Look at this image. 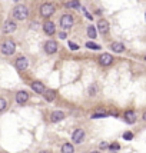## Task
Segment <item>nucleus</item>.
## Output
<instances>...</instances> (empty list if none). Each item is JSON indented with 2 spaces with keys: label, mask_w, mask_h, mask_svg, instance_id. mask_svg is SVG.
Masks as SVG:
<instances>
[{
  "label": "nucleus",
  "mask_w": 146,
  "mask_h": 153,
  "mask_svg": "<svg viewBox=\"0 0 146 153\" xmlns=\"http://www.w3.org/2000/svg\"><path fill=\"white\" fill-rule=\"evenodd\" d=\"M142 119H143V120L146 122V112H145V113H143V116H142Z\"/></svg>",
  "instance_id": "29"
},
{
  "label": "nucleus",
  "mask_w": 146,
  "mask_h": 153,
  "mask_svg": "<svg viewBox=\"0 0 146 153\" xmlns=\"http://www.w3.org/2000/svg\"><path fill=\"white\" fill-rule=\"evenodd\" d=\"M92 153H99V152H92Z\"/></svg>",
  "instance_id": "31"
},
{
  "label": "nucleus",
  "mask_w": 146,
  "mask_h": 153,
  "mask_svg": "<svg viewBox=\"0 0 146 153\" xmlns=\"http://www.w3.org/2000/svg\"><path fill=\"white\" fill-rule=\"evenodd\" d=\"M69 47H70L72 50H79V46L76 43H73V42H69Z\"/></svg>",
  "instance_id": "26"
},
{
  "label": "nucleus",
  "mask_w": 146,
  "mask_h": 153,
  "mask_svg": "<svg viewBox=\"0 0 146 153\" xmlns=\"http://www.w3.org/2000/svg\"><path fill=\"white\" fill-rule=\"evenodd\" d=\"M109 147H110L112 152H115V150H119V149H120V144H119V143H112Z\"/></svg>",
  "instance_id": "23"
},
{
  "label": "nucleus",
  "mask_w": 146,
  "mask_h": 153,
  "mask_svg": "<svg viewBox=\"0 0 146 153\" xmlns=\"http://www.w3.org/2000/svg\"><path fill=\"white\" fill-rule=\"evenodd\" d=\"M106 115L105 113H93L92 115V119H100V117H105Z\"/></svg>",
  "instance_id": "25"
},
{
  "label": "nucleus",
  "mask_w": 146,
  "mask_h": 153,
  "mask_svg": "<svg viewBox=\"0 0 146 153\" xmlns=\"http://www.w3.org/2000/svg\"><path fill=\"white\" fill-rule=\"evenodd\" d=\"M98 30H99L102 34H106V33L109 32V23L106 22L105 19H100V20L98 22Z\"/></svg>",
  "instance_id": "12"
},
{
  "label": "nucleus",
  "mask_w": 146,
  "mask_h": 153,
  "mask_svg": "<svg viewBox=\"0 0 146 153\" xmlns=\"http://www.w3.org/2000/svg\"><path fill=\"white\" fill-rule=\"evenodd\" d=\"M43 97L47 100V102H53L55 97H56V92L55 90H45V93H43Z\"/></svg>",
  "instance_id": "16"
},
{
  "label": "nucleus",
  "mask_w": 146,
  "mask_h": 153,
  "mask_svg": "<svg viewBox=\"0 0 146 153\" xmlns=\"http://www.w3.org/2000/svg\"><path fill=\"white\" fill-rule=\"evenodd\" d=\"M125 120L127 122V123H135V112H132V110H127L126 113H125Z\"/></svg>",
  "instance_id": "17"
},
{
  "label": "nucleus",
  "mask_w": 146,
  "mask_h": 153,
  "mask_svg": "<svg viewBox=\"0 0 146 153\" xmlns=\"http://www.w3.org/2000/svg\"><path fill=\"white\" fill-rule=\"evenodd\" d=\"M39 153H50V152H47V150H43V152H39Z\"/></svg>",
  "instance_id": "30"
},
{
  "label": "nucleus",
  "mask_w": 146,
  "mask_h": 153,
  "mask_svg": "<svg viewBox=\"0 0 146 153\" xmlns=\"http://www.w3.org/2000/svg\"><path fill=\"white\" fill-rule=\"evenodd\" d=\"M66 7L68 9H78V7H80V4H79L78 0H72V1H68L66 3Z\"/></svg>",
  "instance_id": "19"
},
{
  "label": "nucleus",
  "mask_w": 146,
  "mask_h": 153,
  "mask_svg": "<svg viewBox=\"0 0 146 153\" xmlns=\"http://www.w3.org/2000/svg\"><path fill=\"white\" fill-rule=\"evenodd\" d=\"M32 89H33L36 93H45V85L42 82H33L32 83Z\"/></svg>",
  "instance_id": "14"
},
{
  "label": "nucleus",
  "mask_w": 146,
  "mask_h": 153,
  "mask_svg": "<svg viewBox=\"0 0 146 153\" xmlns=\"http://www.w3.org/2000/svg\"><path fill=\"white\" fill-rule=\"evenodd\" d=\"M11 16L14 20H26L29 17V9L24 4H17L11 11Z\"/></svg>",
  "instance_id": "1"
},
{
  "label": "nucleus",
  "mask_w": 146,
  "mask_h": 153,
  "mask_svg": "<svg viewBox=\"0 0 146 153\" xmlns=\"http://www.w3.org/2000/svg\"><path fill=\"white\" fill-rule=\"evenodd\" d=\"M43 32L46 34H49V36H52V34H55V32H56V27H55V24L52 22H46L43 24Z\"/></svg>",
  "instance_id": "13"
},
{
  "label": "nucleus",
  "mask_w": 146,
  "mask_h": 153,
  "mask_svg": "<svg viewBox=\"0 0 146 153\" xmlns=\"http://www.w3.org/2000/svg\"><path fill=\"white\" fill-rule=\"evenodd\" d=\"M6 107H7L6 99H4V97H1V99H0V112H4V110H6Z\"/></svg>",
  "instance_id": "22"
},
{
  "label": "nucleus",
  "mask_w": 146,
  "mask_h": 153,
  "mask_svg": "<svg viewBox=\"0 0 146 153\" xmlns=\"http://www.w3.org/2000/svg\"><path fill=\"white\" fill-rule=\"evenodd\" d=\"M85 139V130L83 129H76L72 134V140L73 143H82Z\"/></svg>",
  "instance_id": "6"
},
{
  "label": "nucleus",
  "mask_w": 146,
  "mask_h": 153,
  "mask_svg": "<svg viewBox=\"0 0 146 153\" xmlns=\"http://www.w3.org/2000/svg\"><path fill=\"white\" fill-rule=\"evenodd\" d=\"M110 49H112L115 53H122L125 50V46L123 43H119V42H115V43L110 44Z\"/></svg>",
  "instance_id": "15"
},
{
  "label": "nucleus",
  "mask_w": 146,
  "mask_h": 153,
  "mask_svg": "<svg viewBox=\"0 0 146 153\" xmlns=\"http://www.w3.org/2000/svg\"><path fill=\"white\" fill-rule=\"evenodd\" d=\"M14 52H16V44H14L13 40L7 39V40H4V42L1 43V53H3V55L10 56V55H13Z\"/></svg>",
  "instance_id": "2"
},
{
  "label": "nucleus",
  "mask_w": 146,
  "mask_h": 153,
  "mask_svg": "<svg viewBox=\"0 0 146 153\" xmlns=\"http://www.w3.org/2000/svg\"><path fill=\"white\" fill-rule=\"evenodd\" d=\"M60 26H62V29H65V30L70 29V27L73 26V17H72V14H63V16L60 17Z\"/></svg>",
  "instance_id": "4"
},
{
  "label": "nucleus",
  "mask_w": 146,
  "mask_h": 153,
  "mask_svg": "<svg viewBox=\"0 0 146 153\" xmlns=\"http://www.w3.org/2000/svg\"><path fill=\"white\" fill-rule=\"evenodd\" d=\"M145 20H146V13H145Z\"/></svg>",
  "instance_id": "32"
},
{
  "label": "nucleus",
  "mask_w": 146,
  "mask_h": 153,
  "mask_svg": "<svg viewBox=\"0 0 146 153\" xmlns=\"http://www.w3.org/2000/svg\"><path fill=\"white\" fill-rule=\"evenodd\" d=\"M86 47H88V49H92V50H99V49H100L99 44L93 43V42H88V43H86Z\"/></svg>",
  "instance_id": "21"
},
{
  "label": "nucleus",
  "mask_w": 146,
  "mask_h": 153,
  "mask_svg": "<svg viewBox=\"0 0 146 153\" xmlns=\"http://www.w3.org/2000/svg\"><path fill=\"white\" fill-rule=\"evenodd\" d=\"M16 30V23L13 22V20H6L4 24H3V33H6V34H10Z\"/></svg>",
  "instance_id": "7"
},
{
  "label": "nucleus",
  "mask_w": 146,
  "mask_h": 153,
  "mask_svg": "<svg viewBox=\"0 0 146 153\" xmlns=\"http://www.w3.org/2000/svg\"><path fill=\"white\" fill-rule=\"evenodd\" d=\"M62 153H75V147L72 143H65L62 146Z\"/></svg>",
  "instance_id": "18"
},
{
  "label": "nucleus",
  "mask_w": 146,
  "mask_h": 153,
  "mask_svg": "<svg viewBox=\"0 0 146 153\" xmlns=\"http://www.w3.org/2000/svg\"><path fill=\"white\" fill-rule=\"evenodd\" d=\"M57 49H59V46L55 40H49V42H46L45 43V52L47 55H53V53H56Z\"/></svg>",
  "instance_id": "5"
},
{
  "label": "nucleus",
  "mask_w": 146,
  "mask_h": 153,
  "mask_svg": "<svg viewBox=\"0 0 146 153\" xmlns=\"http://www.w3.org/2000/svg\"><path fill=\"white\" fill-rule=\"evenodd\" d=\"M145 60H146V56H145Z\"/></svg>",
  "instance_id": "33"
},
{
  "label": "nucleus",
  "mask_w": 146,
  "mask_h": 153,
  "mask_svg": "<svg viewBox=\"0 0 146 153\" xmlns=\"http://www.w3.org/2000/svg\"><path fill=\"white\" fill-rule=\"evenodd\" d=\"M88 36H89L90 39H95L96 37V29H95V26H89L88 27Z\"/></svg>",
  "instance_id": "20"
},
{
  "label": "nucleus",
  "mask_w": 146,
  "mask_h": 153,
  "mask_svg": "<svg viewBox=\"0 0 146 153\" xmlns=\"http://www.w3.org/2000/svg\"><path fill=\"white\" fill-rule=\"evenodd\" d=\"M123 137L126 140H130V139H133V133H132V132H126L123 134Z\"/></svg>",
  "instance_id": "24"
},
{
  "label": "nucleus",
  "mask_w": 146,
  "mask_h": 153,
  "mask_svg": "<svg viewBox=\"0 0 146 153\" xmlns=\"http://www.w3.org/2000/svg\"><path fill=\"white\" fill-rule=\"evenodd\" d=\"M27 100H29V93H27V92H24V90L17 92V95H16V102H17L19 105H24Z\"/></svg>",
  "instance_id": "10"
},
{
  "label": "nucleus",
  "mask_w": 146,
  "mask_h": 153,
  "mask_svg": "<svg viewBox=\"0 0 146 153\" xmlns=\"http://www.w3.org/2000/svg\"><path fill=\"white\" fill-rule=\"evenodd\" d=\"M59 37H60V39H63V40H65V39H66V33H59Z\"/></svg>",
  "instance_id": "28"
},
{
  "label": "nucleus",
  "mask_w": 146,
  "mask_h": 153,
  "mask_svg": "<svg viewBox=\"0 0 146 153\" xmlns=\"http://www.w3.org/2000/svg\"><path fill=\"white\" fill-rule=\"evenodd\" d=\"M66 117V115L63 113V112H60V110H56V112H53L52 115H50V120L53 122V123H57V122H62L63 119Z\"/></svg>",
  "instance_id": "11"
},
{
  "label": "nucleus",
  "mask_w": 146,
  "mask_h": 153,
  "mask_svg": "<svg viewBox=\"0 0 146 153\" xmlns=\"http://www.w3.org/2000/svg\"><path fill=\"white\" fill-rule=\"evenodd\" d=\"M14 66H16V69H17V70H20V72L26 70V69H27V66H29V63H27V59H26V57H19V59L16 60Z\"/></svg>",
  "instance_id": "9"
},
{
  "label": "nucleus",
  "mask_w": 146,
  "mask_h": 153,
  "mask_svg": "<svg viewBox=\"0 0 146 153\" xmlns=\"http://www.w3.org/2000/svg\"><path fill=\"white\" fill-rule=\"evenodd\" d=\"M56 10V7L52 4V3H43L42 6H40V14L43 16V17H50L53 13Z\"/></svg>",
  "instance_id": "3"
},
{
  "label": "nucleus",
  "mask_w": 146,
  "mask_h": 153,
  "mask_svg": "<svg viewBox=\"0 0 146 153\" xmlns=\"http://www.w3.org/2000/svg\"><path fill=\"white\" fill-rule=\"evenodd\" d=\"M99 147H100V149H108V147H109V143H106V142H102L100 144H99Z\"/></svg>",
  "instance_id": "27"
},
{
  "label": "nucleus",
  "mask_w": 146,
  "mask_h": 153,
  "mask_svg": "<svg viewBox=\"0 0 146 153\" xmlns=\"http://www.w3.org/2000/svg\"><path fill=\"white\" fill-rule=\"evenodd\" d=\"M99 63H100L102 66H110L113 63L112 55H109V53H103V55H100V57H99Z\"/></svg>",
  "instance_id": "8"
}]
</instances>
